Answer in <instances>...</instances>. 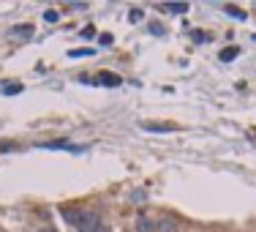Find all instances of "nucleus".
Wrapping results in <instances>:
<instances>
[{
    "label": "nucleus",
    "mask_w": 256,
    "mask_h": 232,
    "mask_svg": "<svg viewBox=\"0 0 256 232\" xmlns=\"http://www.w3.org/2000/svg\"><path fill=\"white\" fill-rule=\"evenodd\" d=\"M76 227H79V232H98V227H101V216L96 213V210H85Z\"/></svg>",
    "instance_id": "obj_1"
},
{
    "label": "nucleus",
    "mask_w": 256,
    "mask_h": 232,
    "mask_svg": "<svg viewBox=\"0 0 256 232\" xmlns=\"http://www.w3.org/2000/svg\"><path fill=\"white\" fill-rule=\"evenodd\" d=\"M96 82H98V85H104V88H120V82H123V79L117 77V74H109V71H101L98 77H96Z\"/></svg>",
    "instance_id": "obj_2"
},
{
    "label": "nucleus",
    "mask_w": 256,
    "mask_h": 232,
    "mask_svg": "<svg viewBox=\"0 0 256 232\" xmlns=\"http://www.w3.org/2000/svg\"><path fill=\"white\" fill-rule=\"evenodd\" d=\"M11 36L14 38H30L33 36V25H19V28L11 30Z\"/></svg>",
    "instance_id": "obj_3"
},
{
    "label": "nucleus",
    "mask_w": 256,
    "mask_h": 232,
    "mask_svg": "<svg viewBox=\"0 0 256 232\" xmlns=\"http://www.w3.org/2000/svg\"><path fill=\"white\" fill-rule=\"evenodd\" d=\"M82 213H85V210H74V208H68V210H63V219L68 221V224H79Z\"/></svg>",
    "instance_id": "obj_4"
},
{
    "label": "nucleus",
    "mask_w": 256,
    "mask_h": 232,
    "mask_svg": "<svg viewBox=\"0 0 256 232\" xmlns=\"http://www.w3.org/2000/svg\"><path fill=\"white\" fill-rule=\"evenodd\" d=\"M237 52H240L237 47H226V49H221V55H218V58H221L224 63H229V60H234V58H237Z\"/></svg>",
    "instance_id": "obj_5"
},
{
    "label": "nucleus",
    "mask_w": 256,
    "mask_h": 232,
    "mask_svg": "<svg viewBox=\"0 0 256 232\" xmlns=\"http://www.w3.org/2000/svg\"><path fill=\"white\" fill-rule=\"evenodd\" d=\"M166 11H175V14H186L188 11V3H166Z\"/></svg>",
    "instance_id": "obj_6"
},
{
    "label": "nucleus",
    "mask_w": 256,
    "mask_h": 232,
    "mask_svg": "<svg viewBox=\"0 0 256 232\" xmlns=\"http://www.w3.org/2000/svg\"><path fill=\"white\" fill-rule=\"evenodd\" d=\"M147 131H172V126H163V123H145Z\"/></svg>",
    "instance_id": "obj_7"
},
{
    "label": "nucleus",
    "mask_w": 256,
    "mask_h": 232,
    "mask_svg": "<svg viewBox=\"0 0 256 232\" xmlns=\"http://www.w3.org/2000/svg\"><path fill=\"white\" fill-rule=\"evenodd\" d=\"M150 33H156V36H163V33H166V28H163L161 22H150Z\"/></svg>",
    "instance_id": "obj_8"
},
{
    "label": "nucleus",
    "mask_w": 256,
    "mask_h": 232,
    "mask_svg": "<svg viewBox=\"0 0 256 232\" xmlns=\"http://www.w3.org/2000/svg\"><path fill=\"white\" fill-rule=\"evenodd\" d=\"M158 230H161V232H177V227L166 219V221H161V224H158Z\"/></svg>",
    "instance_id": "obj_9"
},
{
    "label": "nucleus",
    "mask_w": 256,
    "mask_h": 232,
    "mask_svg": "<svg viewBox=\"0 0 256 232\" xmlns=\"http://www.w3.org/2000/svg\"><path fill=\"white\" fill-rule=\"evenodd\" d=\"M3 93H6V96H14V93H22V85H6V88H3Z\"/></svg>",
    "instance_id": "obj_10"
},
{
    "label": "nucleus",
    "mask_w": 256,
    "mask_h": 232,
    "mask_svg": "<svg viewBox=\"0 0 256 232\" xmlns=\"http://www.w3.org/2000/svg\"><path fill=\"white\" fill-rule=\"evenodd\" d=\"M226 11L232 14V17H237V19H245V11H243V8H234V6H226Z\"/></svg>",
    "instance_id": "obj_11"
},
{
    "label": "nucleus",
    "mask_w": 256,
    "mask_h": 232,
    "mask_svg": "<svg viewBox=\"0 0 256 232\" xmlns=\"http://www.w3.org/2000/svg\"><path fill=\"white\" fill-rule=\"evenodd\" d=\"M82 55H93V49H71L68 58H82Z\"/></svg>",
    "instance_id": "obj_12"
},
{
    "label": "nucleus",
    "mask_w": 256,
    "mask_h": 232,
    "mask_svg": "<svg viewBox=\"0 0 256 232\" xmlns=\"http://www.w3.org/2000/svg\"><path fill=\"white\" fill-rule=\"evenodd\" d=\"M128 19H131V22H139V19H142V8H131Z\"/></svg>",
    "instance_id": "obj_13"
},
{
    "label": "nucleus",
    "mask_w": 256,
    "mask_h": 232,
    "mask_svg": "<svg viewBox=\"0 0 256 232\" xmlns=\"http://www.w3.org/2000/svg\"><path fill=\"white\" fill-rule=\"evenodd\" d=\"M139 232H150V221L145 216H139Z\"/></svg>",
    "instance_id": "obj_14"
},
{
    "label": "nucleus",
    "mask_w": 256,
    "mask_h": 232,
    "mask_svg": "<svg viewBox=\"0 0 256 232\" xmlns=\"http://www.w3.org/2000/svg\"><path fill=\"white\" fill-rule=\"evenodd\" d=\"M44 17H47V22H58V17H60V14H58V11H47Z\"/></svg>",
    "instance_id": "obj_15"
},
{
    "label": "nucleus",
    "mask_w": 256,
    "mask_h": 232,
    "mask_svg": "<svg viewBox=\"0 0 256 232\" xmlns=\"http://www.w3.org/2000/svg\"><path fill=\"white\" fill-rule=\"evenodd\" d=\"M101 44H104V47H109V44H112V33H101Z\"/></svg>",
    "instance_id": "obj_16"
},
{
    "label": "nucleus",
    "mask_w": 256,
    "mask_h": 232,
    "mask_svg": "<svg viewBox=\"0 0 256 232\" xmlns=\"http://www.w3.org/2000/svg\"><path fill=\"white\" fill-rule=\"evenodd\" d=\"M41 232H55V230H41Z\"/></svg>",
    "instance_id": "obj_17"
},
{
    "label": "nucleus",
    "mask_w": 256,
    "mask_h": 232,
    "mask_svg": "<svg viewBox=\"0 0 256 232\" xmlns=\"http://www.w3.org/2000/svg\"><path fill=\"white\" fill-rule=\"evenodd\" d=\"M254 41H256V36H254Z\"/></svg>",
    "instance_id": "obj_18"
}]
</instances>
